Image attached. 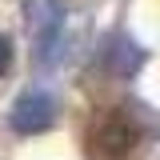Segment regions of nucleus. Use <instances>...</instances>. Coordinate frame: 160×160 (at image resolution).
Wrapping results in <instances>:
<instances>
[{
  "mask_svg": "<svg viewBox=\"0 0 160 160\" xmlns=\"http://www.w3.org/2000/svg\"><path fill=\"white\" fill-rule=\"evenodd\" d=\"M8 64H12V40L0 32V72H8Z\"/></svg>",
  "mask_w": 160,
  "mask_h": 160,
  "instance_id": "5",
  "label": "nucleus"
},
{
  "mask_svg": "<svg viewBox=\"0 0 160 160\" xmlns=\"http://www.w3.org/2000/svg\"><path fill=\"white\" fill-rule=\"evenodd\" d=\"M52 120H56V96L44 92V88L20 92L16 104H12V112H8V124L16 132H24V136H36L44 128H52Z\"/></svg>",
  "mask_w": 160,
  "mask_h": 160,
  "instance_id": "3",
  "label": "nucleus"
},
{
  "mask_svg": "<svg viewBox=\"0 0 160 160\" xmlns=\"http://www.w3.org/2000/svg\"><path fill=\"white\" fill-rule=\"evenodd\" d=\"M144 140V124H140L128 108H100L88 120L84 132V148L92 160H128Z\"/></svg>",
  "mask_w": 160,
  "mask_h": 160,
  "instance_id": "1",
  "label": "nucleus"
},
{
  "mask_svg": "<svg viewBox=\"0 0 160 160\" xmlns=\"http://www.w3.org/2000/svg\"><path fill=\"white\" fill-rule=\"evenodd\" d=\"M24 12H28V28H32V56L40 68H48L64 40V4L60 0H28Z\"/></svg>",
  "mask_w": 160,
  "mask_h": 160,
  "instance_id": "2",
  "label": "nucleus"
},
{
  "mask_svg": "<svg viewBox=\"0 0 160 160\" xmlns=\"http://www.w3.org/2000/svg\"><path fill=\"white\" fill-rule=\"evenodd\" d=\"M104 64H108L112 72H120V76H132V72H140V64H144V48H140L128 32H116V36L108 40Z\"/></svg>",
  "mask_w": 160,
  "mask_h": 160,
  "instance_id": "4",
  "label": "nucleus"
}]
</instances>
